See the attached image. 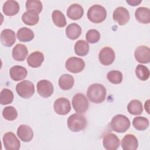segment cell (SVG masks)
<instances>
[{
    "instance_id": "cell-6",
    "label": "cell",
    "mask_w": 150,
    "mask_h": 150,
    "mask_svg": "<svg viewBox=\"0 0 150 150\" xmlns=\"http://www.w3.org/2000/svg\"><path fill=\"white\" fill-rule=\"evenodd\" d=\"M72 105L76 112L84 113L88 108V100L84 94L77 93L72 98Z\"/></svg>"
},
{
    "instance_id": "cell-33",
    "label": "cell",
    "mask_w": 150,
    "mask_h": 150,
    "mask_svg": "<svg viewBox=\"0 0 150 150\" xmlns=\"http://www.w3.org/2000/svg\"><path fill=\"white\" fill-rule=\"evenodd\" d=\"M135 74L137 77L142 80L145 81L149 77V71L147 67L142 64H138L135 69Z\"/></svg>"
},
{
    "instance_id": "cell-34",
    "label": "cell",
    "mask_w": 150,
    "mask_h": 150,
    "mask_svg": "<svg viewBox=\"0 0 150 150\" xmlns=\"http://www.w3.org/2000/svg\"><path fill=\"white\" fill-rule=\"evenodd\" d=\"M107 78L111 83L118 84L122 81V74L118 70H111L107 73Z\"/></svg>"
},
{
    "instance_id": "cell-24",
    "label": "cell",
    "mask_w": 150,
    "mask_h": 150,
    "mask_svg": "<svg viewBox=\"0 0 150 150\" xmlns=\"http://www.w3.org/2000/svg\"><path fill=\"white\" fill-rule=\"evenodd\" d=\"M39 13L33 11H27L22 16V20L27 25L33 26L36 25L39 21Z\"/></svg>"
},
{
    "instance_id": "cell-30",
    "label": "cell",
    "mask_w": 150,
    "mask_h": 150,
    "mask_svg": "<svg viewBox=\"0 0 150 150\" xmlns=\"http://www.w3.org/2000/svg\"><path fill=\"white\" fill-rule=\"evenodd\" d=\"M52 21L54 24L59 28H63L67 24L66 19L64 14L59 10H54L52 15Z\"/></svg>"
},
{
    "instance_id": "cell-23",
    "label": "cell",
    "mask_w": 150,
    "mask_h": 150,
    "mask_svg": "<svg viewBox=\"0 0 150 150\" xmlns=\"http://www.w3.org/2000/svg\"><path fill=\"white\" fill-rule=\"evenodd\" d=\"M136 19L141 23L148 24L150 22V11L145 7L138 8L135 12Z\"/></svg>"
},
{
    "instance_id": "cell-21",
    "label": "cell",
    "mask_w": 150,
    "mask_h": 150,
    "mask_svg": "<svg viewBox=\"0 0 150 150\" xmlns=\"http://www.w3.org/2000/svg\"><path fill=\"white\" fill-rule=\"evenodd\" d=\"M44 61V55L39 51H35L32 53L27 59L28 65L33 68H37L41 66Z\"/></svg>"
},
{
    "instance_id": "cell-27",
    "label": "cell",
    "mask_w": 150,
    "mask_h": 150,
    "mask_svg": "<svg viewBox=\"0 0 150 150\" xmlns=\"http://www.w3.org/2000/svg\"><path fill=\"white\" fill-rule=\"evenodd\" d=\"M17 38L21 42H27L32 40L34 38V33L29 28L23 27L20 28L17 32Z\"/></svg>"
},
{
    "instance_id": "cell-22",
    "label": "cell",
    "mask_w": 150,
    "mask_h": 150,
    "mask_svg": "<svg viewBox=\"0 0 150 150\" xmlns=\"http://www.w3.org/2000/svg\"><path fill=\"white\" fill-rule=\"evenodd\" d=\"M28 74L27 70L20 66H14L10 69L9 74L14 81H19L24 79Z\"/></svg>"
},
{
    "instance_id": "cell-9",
    "label": "cell",
    "mask_w": 150,
    "mask_h": 150,
    "mask_svg": "<svg viewBox=\"0 0 150 150\" xmlns=\"http://www.w3.org/2000/svg\"><path fill=\"white\" fill-rule=\"evenodd\" d=\"M3 143L5 148L7 150H18L21 147L20 141L11 132H8L4 134Z\"/></svg>"
},
{
    "instance_id": "cell-37",
    "label": "cell",
    "mask_w": 150,
    "mask_h": 150,
    "mask_svg": "<svg viewBox=\"0 0 150 150\" xmlns=\"http://www.w3.org/2000/svg\"><path fill=\"white\" fill-rule=\"evenodd\" d=\"M86 39L88 43H95L98 42L100 40V34L99 32L96 29H90L86 33Z\"/></svg>"
},
{
    "instance_id": "cell-31",
    "label": "cell",
    "mask_w": 150,
    "mask_h": 150,
    "mask_svg": "<svg viewBox=\"0 0 150 150\" xmlns=\"http://www.w3.org/2000/svg\"><path fill=\"white\" fill-rule=\"evenodd\" d=\"M134 127L138 131L146 129L149 126L148 120L144 117H136L132 121Z\"/></svg>"
},
{
    "instance_id": "cell-8",
    "label": "cell",
    "mask_w": 150,
    "mask_h": 150,
    "mask_svg": "<svg viewBox=\"0 0 150 150\" xmlns=\"http://www.w3.org/2000/svg\"><path fill=\"white\" fill-rule=\"evenodd\" d=\"M53 108L56 113L59 115H66L71 110L70 101L64 97L57 98L54 103Z\"/></svg>"
},
{
    "instance_id": "cell-1",
    "label": "cell",
    "mask_w": 150,
    "mask_h": 150,
    "mask_svg": "<svg viewBox=\"0 0 150 150\" xmlns=\"http://www.w3.org/2000/svg\"><path fill=\"white\" fill-rule=\"evenodd\" d=\"M87 96L91 102L96 104L101 103L105 98L106 88L101 84H93L87 89Z\"/></svg>"
},
{
    "instance_id": "cell-17",
    "label": "cell",
    "mask_w": 150,
    "mask_h": 150,
    "mask_svg": "<svg viewBox=\"0 0 150 150\" xmlns=\"http://www.w3.org/2000/svg\"><path fill=\"white\" fill-rule=\"evenodd\" d=\"M16 41L15 33L13 30L9 29H4L1 33V42L6 47H11Z\"/></svg>"
},
{
    "instance_id": "cell-25",
    "label": "cell",
    "mask_w": 150,
    "mask_h": 150,
    "mask_svg": "<svg viewBox=\"0 0 150 150\" xmlns=\"http://www.w3.org/2000/svg\"><path fill=\"white\" fill-rule=\"evenodd\" d=\"M74 80L73 77L69 74H64L62 75L58 80L59 87L63 90L71 89L74 86Z\"/></svg>"
},
{
    "instance_id": "cell-19",
    "label": "cell",
    "mask_w": 150,
    "mask_h": 150,
    "mask_svg": "<svg viewBox=\"0 0 150 150\" xmlns=\"http://www.w3.org/2000/svg\"><path fill=\"white\" fill-rule=\"evenodd\" d=\"M2 11L6 16H12L15 15L19 11V5L16 1H6L3 5Z\"/></svg>"
},
{
    "instance_id": "cell-14",
    "label": "cell",
    "mask_w": 150,
    "mask_h": 150,
    "mask_svg": "<svg viewBox=\"0 0 150 150\" xmlns=\"http://www.w3.org/2000/svg\"><path fill=\"white\" fill-rule=\"evenodd\" d=\"M120 139L113 133H108L104 135L103 139V146L107 150H115L120 146Z\"/></svg>"
},
{
    "instance_id": "cell-7",
    "label": "cell",
    "mask_w": 150,
    "mask_h": 150,
    "mask_svg": "<svg viewBox=\"0 0 150 150\" xmlns=\"http://www.w3.org/2000/svg\"><path fill=\"white\" fill-rule=\"evenodd\" d=\"M65 66L69 71L73 73H78L84 69L85 63L81 58L70 57L66 60Z\"/></svg>"
},
{
    "instance_id": "cell-13",
    "label": "cell",
    "mask_w": 150,
    "mask_h": 150,
    "mask_svg": "<svg viewBox=\"0 0 150 150\" xmlns=\"http://www.w3.org/2000/svg\"><path fill=\"white\" fill-rule=\"evenodd\" d=\"M134 56L138 62L148 63L150 61V49L146 46H139L135 50Z\"/></svg>"
},
{
    "instance_id": "cell-4",
    "label": "cell",
    "mask_w": 150,
    "mask_h": 150,
    "mask_svg": "<svg viewBox=\"0 0 150 150\" xmlns=\"http://www.w3.org/2000/svg\"><path fill=\"white\" fill-rule=\"evenodd\" d=\"M130 121L125 115L117 114L111 120L110 127L111 129L117 132H125L130 127Z\"/></svg>"
},
{
    "instance_id": "cell-3",
    "label": "cell",
    "mask_w": 150,
    "mask_h": 150,
    "mask_svg": "<svg viewBox=\"0 0 150 150\" xmlns=\"http://www.w3.org/2000/svg\"><path fill=\"white\" fill-rule=\"evenodd\" d=\"M67 127L72 132H79L87 125L86 118L80 113L73 114L67 119Z\"/></svg>"
},
{
    "instance_id": "cell-15",
    "label": "cell",
    "mask_w": 150,
    "mask_h": 150,
    "mask_svg": "<svg viewBox=\"0 0 150 150\" xmlns=\"http://www.w3.org/2000/svg\"><path fill=\"white\" fill-rule=\"evenodd\" d=\"M17 135L23 142H29L33 137L32 129L27 125L22 124L19 125L17 129Z\"/></svg>"
},
{
    "instance_id": "cell-28",
    "label": "cell",
    "mask_w": 150,
    "mask_h": 150,
    "mask_svg": "<svg viewBox=\"0 0 150 150\" xmlns=\"http://www.w3.org/2000/svg\"><path fill=\"white\" fill-rule=\"evenodd\" d=\"M74 50L77 55L84 56L89 52L88 43L84 40H79L75 43Z\"/></svg>"
},
{
    "instance_id": "cell-10",
    "label": "cell",
    "mask_w": 150,
    "mask_h": 150,
    "mask_svg": "<svg viewBox=\"0 0 150 150\" xmlns=\"http://www.w3.org/2000/svg\"><path fill=\"white\" fill-rule=\"evenodd\" d=\"M112 18L114 21L120 25H125L129 20L130 15L128 11L122 6L117 8L113 12Z\"/></svg>"
},
{
    "instance_id": "cell-32",
    "label": "cell",
    "mask_w": 150,
    "mask_h": 150,
    "mask_svg": "<svg viewBox=\"0 0 150 150\" xmlns=\"http://www.w3.org/2000/svg\"><path fill=\"white\" fill-rule=\"evenodd\" d=\"M13 100V94L11 90L4 88L1 92L0 103L2 105H6L11 103Z\"/></svg>"
},
{
    "instance_id": "cell-36",
    "label": "cell",
    "mask_w": 150,
    "mask_h": 150,
    "mask_svg": "<svg viewBox=\"0 0 150 150\" xmlns=\"http://www.w3.org/2000/svg\"><path fill=\"white\" fill-rule=\"evenodd\" d=\"M42 4L40 1L28 0L26 2V8L27 11H33L39 13L42 10Z\"/></svg>"
},
{
    "instance_id": "cell-39",
    "label": "cell",
    "mask_w": 150,
    "mask_h": 150,
    "mask_svg": "<svg viewBox=\"0 0 150 150\" xmlns=\"http://www.w3.org/2000/svg\"><path fill=\"white\" fill-rule=\"evenodd\" d=\"M149 100H148L145 103V109L146 110V111L148 114H149V110H148L149 109Z\"/></svg>"
},
{
    "instance_id": "cell-29",
    "label": "cell",
    "mask_w": 150,
    "mask_h": 150,
    "mask_svg": "<svg viewBox=\"0 0 150 150\" xmlns=\"http://www.w3.org/2000/svg\"><path fill=\"white\" fill-rule=\"evenodd\" d=\"M127 110L128 112L132 115H139L143 111L142 104L141 102L138 100H131L127 105Z\"/></svg>"
},
{
    "instance_id": "cell-16",
    "label": "cell",
    "mask_w": 150,
    "mask_h": 150,
    "mask_svg": "<svg viewBox=\"0 0 150 150\" xmlns=\"http://www.w3.org/2000/svg\"><path fill=\"white\" fill-rule=\"evenodd\" d=\"M138 146V139L132 134H127L122 139L121 147L124 150H135Z\"/></svg>"
},
{
    "instance_id": "cell-26",
    "label": "cell",
    "mask_w": 150,
    "mask_h": 150,
    "mask_svg": "<svg viewBox=\"0 0 150 150\" xmlns=\"http://www.w3.org/2000/svg\"><path fill=\"white\" fill-rule=\"evenodd\" d=\"M81 33V27L76 23L69 24L66 29V34L67 37L71 40L77 39Z\"/></svg>"
},
{
    "instance_id": "cell-2",
    "label": "cell",
    "mask_w": 150,
    "mask_h": 150,
    "mask_svg": "<svg viewBox=\"0 0 150 150\" xmlns=\"http://www.w3.org/2000/svg\"><path fill=\"white\" fill-rule=\"evenodd\" d=\"M88 19L93 23H99L103 22L107 16V11L104 7L100 5H94L87 11Z\"/></svg>"
},
{
    "instance_id": "cell-38",
    "label": "cell",
    "mask_w": 150,
    "mask_h": 150,
    "mask_svg": "<svg viewBox=\"0 0 150 150\" xmlns=\"http://www.w3.org/2000/svg\"><path fill=\"white\" fill-rule=\"evenodd\" d=\"M126 2L129 5L137 6V5H139L140 3H141L142 1L141 0H129V1H126Z\"/></svg>"
},
{
    "instance_id": "cell-18",
    "label": "cell",
    "mask_w": 150,
    "mask_h": 150,
    "mask_svg": "<svg viewBox=\"0 0 150 150\" xmlns=\"http://www.w3.org/2000/svg\"><path fill=\"white\" fill-rule=\"evenodd\" d=\"M28 54V50L26 46L23 44L18 43L12 49V57L16 61L24 60Z\"/></svg>"
},
{
    "instance_id": "cell-20",
    "label": "cell",
    "mask_w": 150,
    "mask_h": 150,
    "mask_svg": "<svg viewBox=\"0 0 150 150\" xmlns=\"http://www.w3.org/2000/svg\"><path fill=\"white\" fill-rule=\"evenodd\" d=\"M83 7L78 4H73L69 6L67 10V16L72 20L80 19L83 15Z\"/></svg>"
},
{
    "instance_id": "cell-12",
    "label": "cell",
    "mask_w": 150,
    "mask_h": 150,
    "mask_svg": "<svg viewBox=\"0 0 150 150\" xmlns=\"http://www.w3.org/2000/svg\"><path fill=\"white\" fill-rule=\"evenodd\" d=\"M53 86L52 83L47 80H42L37 83V91L41 97L47 98L53 93Z\"/></svg>"
},
{
    "instance_id": "cell-35",
    "label": "cell",
    "mask_w": 150,
    "mask_h": 150,
    "mask_svg": "<svg viewBox=\"0 0 150 150\" xmlns=\"http://www.w3.org/2000/svg\"><path fill=\"white\" fill-rule=\"evenodd\" d=\"M2 115L5 119L8 121H13L17 118L18 112L13 107L7 106L2 111Z\"/></svg>"
},
{
    "instance_id": "cell-11",
    "label": "cell",
    "mask_w": 150,
    "mask_h": 150,
    "mask_svg": "<svg viewBox=\"0 0 150 150\" xmlns=\"http://www.w3.org/2000/svg\"><path fill=\"white\" fill-rule=\"evenodd\" d=\"M115 52L114 50L110 47H103L99 53L98 58L100 63L104 66L111 64L115 59Z\"/></svg>"
},
{
    "instance_id": "cell-5",
    "label": "cell",
    "mask_w": 150,
    "mask_h": 150,
    "mask_svg": "<svg viewBox=\"0 0 150 150\" xmlns=\"http://www.w3.org/2000/svg\"><path fill=\"white\" fill-rule=\"evenodd\" d=\"M16 91L20 97L23 98H29L35 93V86L31 81L23 80L17 84Z\"/></svg>"
}]
</instances>
